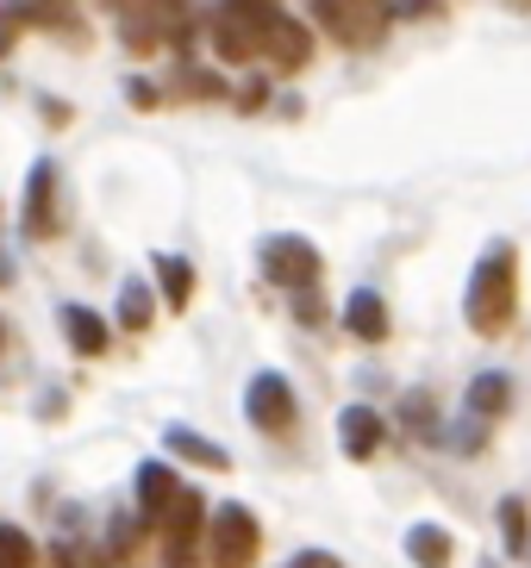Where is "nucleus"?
<instances>
[{
    "instance_id": "nucleus-17",
    "label": "nucleus",
    "mask_w": 531,
    "mask_h": 568,
    "mask_svg": "<svg viewBox=\"0 0 531 568\" xmlns=\"http://www.w3.org/2000/svg\"><path fill=\"white\" fill-rule=\"evenodd\" d=\"M407 556H413V568H450L457 537H450L444 525H413V531H407Z\"/></svg>"
},
{
    "instance_id": "nucleus-15",
    "label": "nucleus",
    "mask_w": 531,
    "mask_h": 568,
    "mask_svg": "<svg viewBox=\"0 0 531 568\" xmlns=\"http://www.w3.org/2000/svg\"><path fill=\"white\" fill-rule=\"evenodd\" d=\"M344 332L357 337V344H382L388 337V301L375 294V287H357L344 301Z\"/></svg>"
},
{
    "instance_id": "nucleus-29",
    "label": "nucleus",
    "mask_w": 531,
    "mask_h": 568,
    "mask_svg": "<svg viewBox=\"0 0 531 568\" xmlns=\"http://www.w3.org/2000/svg\"><path fill=\"white\" fill-rule=\"evenodd\" d=\"M288 568H300V556H294V562H288Z\"/></svg>"
},
{
    "instance_id": "nucleus-18",
    "label": "nucleus",
    "mask_w": 531,
    "mask_h": 568,
    "mask_svg": "<svg viewBox=\"0 0 531 568\" xmlns=\"http://www.w3.org/2000/svg\"><path fill=\"white\" fill-rule=\"evenodd\" d=\"M163 444H169L176 456H182V463H200V468H232V456L219 450L213 437L188 432V425H169V432H163Z\"/></svg>"
},
{
    "instance_id": "nucleus-25",
    "label": "nucleus",
    "mask_w": 531,
    "mask_h": 568,
    "mask_svg": "<svg viewBox=\"0 0 531 568\" xmlns=\"http://www.w3.org/2000/svg\"><path fill=\"white\" fill-rule=\"evenodd\" d=\"M300 568H344V562H338V556H325V550H307V556H300Z\"/></svg>"
},
{
    "instance_id": "nucleus-2",
    "label": "nucleus",
    "mask_w": 531,
    "mask_h": 568,
    "mask_svg": "<svg viewBox=\"0 0 531 568\" xmlns=\"http://www.w3.org/2000/svg\"><path fill=\"white\" fill-rule=\"evenodd\" d=\"M275 19H282V7H275V0H219V13H213V51L226 57V63H257Z\"/></svg>"
},
{
    "instance_id": "nucleus-21",
    "label": "nucleus",
    "mask_w": 531,
    "mask_h": 568,
    "mask_svg": "<svg viewBox=\"0 0 531 568\" xmlns=\"http://www.w3.org/2000/svg\"><path fill=\"white\" fill-rule=\"evenodd\" d=\"M500 537H507V556H519V562L531 556V525H525V500L519 494L500 500Z\"/></svg>"
},
{
    "instance_id": "nucleus-1",
    "label": "nucleus",
    "mask_w": 531,
    "mask_h": 568,
    "mask_svg": "<svg viewBox=\"0 0 531 568\" xmlns=\"http://www.w3.org/2000/svg\"><path fill=\"white\" fill-rule=\"evenodd\" d=\"M519 313V251L507 237H494L469 275V294H463V318L475 337H500Z\"/></svg>"
},
{
    "instance_id": "nucleus-23",
    "label": "nucleus",
    "mask_w": 531,
    "mask_h": 568,
    "mask_svg": "<svg viewBox=\"0 0 531 568\" xmlns=\"http://www.w3.org/2000/svg\"><path fill=\"white\" fill-rule=\"evenodd\" d=\"M294 318L300 325H319V318H325V301H319V294H294Z\"/></svg>"
},
{
    "instance_id": "nucleus-20",
    "label": "nucleus",
    "mask_w": 531,
    "mask_h": 568,
    "mask_svg": "<svg viewBox=\"0 0 531 568\" xmlns=\"http://www.w3.org/2000/svg\"><path fill=\"white\" fill-rule=\"evenodd\" d=\"M432 394L425 387H407V400H400V425H407V437H419V444H432L438 437V413H432Z\"/></svg>"
},
{
    "instance_id": "nucleus-12",
    "label": "nucleus",
    "mask_w": 531,
    "mask_h": 568,
    "mask_svg": "<svg viewBox=\"0 0 531 568\" xmlns=\"http://www.w3.org/2000/svg\"><path fill=\"white\" fill-rule=\"evenodd\" d=\"M463 406H469V418H482V425L507 418V413H513V375H507V368L475 375V382H469V394H463Z\"/></svg>"
},
{
    "instance_id": "nucleus-24",
    "label": "nucleus",
    "mask_w": 531,
    "mask_h": 568,
    "mask_svg": "<svg viewBox=\"0 0 531 568\" xmlns=\"http://www.w3.org/2000/svg\"><path fill=\"white\" fill-rule=\"evenodd\" d=\"M126 94H132L138 106H157V88H150V82H126Z\"/></svg>"
},
{
    "instance_id": "nucleus-7",
    "label": "nucleus",
    "mask_w": 531,
    "mask_h": 568,
    "mask_svg": "<svg viewBox=\"0 0 531 568\" xmlns=\"http://www.w3.org/2000/svg\"><path fill=\"white\" fill-rule=\"evenodd\" d=\"M263 275L275 287H288V294H313L319 275H325V263H319V251L307 244V237L275 232V237H263Z\"/></svg>"
},
{
    "instance_id": "nucleus-4",
    "label": "nucleus",
    "mask_w": 531,
    "mask_h": 568,
    "mask_svg": "<svg viewBox=\"0 0 531 568\" xmlns=\"http://www.w3.org/2000/svg\"><path fill=\"white\" fill-rule=\"evenodd\" d=\"M257 556H263L257 513L238 500L213 506V518H207V568H257Z\"/></svg>"
},
{
    "instance_id": "nucleus-30",
    "label": "nucleus",
    "mask_w": 531,
    "mask_h": 568,
    "mask_svg": "<svg viewBox=\"0 0 531 568\" xmlns=\"http://www.w3.org/2000/svg\"><path fill=\"white\" fill-rule=\"evenodd\" d=\"M525 562H531V556H525Z\"/></svg>"
},
{
    "instance_id": "nucleus-3",
    "label": "nucleus",
    "mask_w": 531,
    "mask_h": 568,
    "mask_svg": "<svg viewBox=\"0 0 531 568\" xmlns=\"http://www.w3.org/2000/svg\"><path fill=\"white\" fill-rule=\"evenodd\" d=\"M194 32V7L188 0H126L119 7V38L126 51H157V44H188Z\"/></svg>"
},
{
    "instance_id": "nucleus-11",
    "label": "nucleus",
    "mask_w": 531,
    "mask_h": 568,
    "mask_svg": "<svg viewBox=\"0 0 531 568\" xmlns=\"http://www.w3.org/2000/svg\"><path fill=\"white\" fill-rule=\"evenodd\" d=\"M338 444H344L350 463H369V456H382V444H388L382 413H375V406H344V413H338Z\"/></svg>"
},
{
    "instance_id": "nucleus-26",
    "label": "nucleus",
    "mask_w": 531,
    "mask_h": 568,
    "mask_svg": "<svg viewBox=\"0 0 531 568\" xmlns=\"http://www.w3.org/2000/svg\"><path fill=\"white\" fill-rule=\"evenodd\" d=\"M0 287H13V256L0 251Z\"/></svg>"
},
{
    "instance_id": "nucleus-13",
    "label": "nucleus",
    "mask_w": 531,
    "mask_h": 568,
    "mask_svg": "<svg viewBox=\"0 0 531 568\" xmlns=\"http://www.w3.org/2000/svg\"><path fill=\"white\" fill-rule=\"evenodd\" d=\"M57 325H63L76 356H107V344H113V332H107V318L94 306H57Z\"/></svg>"
},
{
    "instance_id": "nucleus-19",
    "label": "nucleus",
    "mask_w": 531,
    "mask_h": 568,
    "mask_svg": "<svg viewBox=\"0 0 531 568\" xmlns=\"http://www.w3.org/2000/svg\"><path fill=\"white\" fill-rule=\"evenodd\" d=\"M150 318H157V287L132 275V282L119 287V325L126 332H150Z\"/></svg>"
},
{
    "instance_id": "nucleus-22",
    "label": "nucleus",
    "mask_w": 531,
    "mask_h": 568,
    "mask_svg": "<svg viewBox=\"0 0 531 568\" xmlns=\"http://www.w3.org/2000/svg\"><path fill=\"white\" fill-rule=\"evenodd\" d=\"M0 568H38V544L19 525H0Z\"/></svg>"
},
{
    "instance_id": "nucleus-8",
    "label": "nucleus",
    "mask_w": 531,
    "mask_h": 568,
    "mask_svg": "<svg viewBox=\"0 0 531 568\" xmlns=\"http://www.w3.org/2000/svg\"><path fill=\"white\" fill-rule=\"evenodd\" d=\"M244 418L257 425L263 437H282L294 432V387H288V375H275V368H263V375H250L244 387Z\"/></svg>"
},
{
    "instance_id": "nucleus-6",
    "label": "nucleus",
    "mask_w": 531,
    "mask_h": 568,
    "mask_svg": "<svg viewBox=\"0 0 531 568\" xmlns=\"http://www.w3.org/2000/svg\"><path fill=\"white\" fill-rule=\"evenodd\" d=\"M313 19L338 38V44L369 51V44H382V32H388V0H313Z\"/></svg>"
},
{
    "instance_id": "nucleus-9",
    "label": "nucleus",
    "mask_w": 531,
    "mask_h": 568,
    "mask_svg": "<svg viewBox=\"0 0 531 568\" xmlns=\"http://www.w3.org/2000/svg\"><path fill=\"white\" fill-rule=\"evenodd\" d=\"M19 225H26V237H57L63 232V213H57V163L50 156H38L32 175H26V206H19Z\"/></svg>"
},
{
    "instance_id": "nucleus-10",
    "label": "nucleus",
    "mask_w": 531,
    "mask_h": 568,
    "mask_svg": "<svg viewBox=\"0 0 531 568\" xmlns=\"http://www.w3.org/2000/svg\"><path fill=\"white\" fill-rule=\"evenodd\" d=\"M138 500H132V513L144 518V525H157V531H163V518L176 513V500H182V475H176V468L169 463H144L138 468Z\"/></svg>"
},
{
    "instance_id": "nucleus-14",
    "label": "nucleus",
    "mask_w": 531,
    "mask_h": 568,
    "mask_svg": "<svg viewBox=\"0 0 531 568\" xmlns=\"http://www.w3.org/2000/svg\"><path fill=\"white\" fill-rule=\"evenodd\" d=\"M263 57L275 69H282V75H294V69H307V57H313V32H307V26H300V19H275V26H269V44H263Z\"/></svg>"
},
{
    "instance_id": "nucleus-5",
    "label": "nucleus",
    "mask_w": 531,
    "mask_h": 568,
    "mask_svg": "<svg viewBox=\"0 0 531 568\" xmlns=\"http://www.w3.org/2000/svg\"><path fill=\"white\" fill-rule=\"evenodd\" d=\"M207 518H213V506L200 500L194 487H182L176 513L163 518V568H207L200 562L207 556Z\"/></svg>"
},
{
    "instance_id": "nucleus-28",
    "label": "nucleus",
    "mask_w": 531,
    "mask_h": 568,
    "mask_svg": "<svg viewBox=\"0 0 531 568\" xmlns=\"http://www.w3.org/2000/svg\"><path fill=\"white\" fill-rule=\"evenodd\" d=\"M0 344H7V325H0Z\"/></svg>"
},
{
    "instance_id": "nucleus-16",
    "label": "nucleus",
    "mask_w": 531,
    "mask_h": 568,
    "mask_svg": "<svg viewBox=\"0 0 531 568\" xmlns=\"http://www.w3.org/2000/svg\"><path fill=\"white\" fill-rule=\"evenodd\" d=\"M150 268H157V294H163L169 306H176V313H182L188 301H194V263H188V256H150Z\"/></svg>"
},
{
    "instance_id": "nucleus-27",
    "label": "nucleus",
    "mask_w": 531,
    "mask_h": 568,
    "mask_svg": "<svg viewBox=\"0 0 531 568\" xmlns=\"http://www.w3.org/2000/svg\"><path fill=\"white\" fill-rule=\"evenodd\" d=\"M482 568H507V562H482Z\"/></svg>"
}]
</instances>
